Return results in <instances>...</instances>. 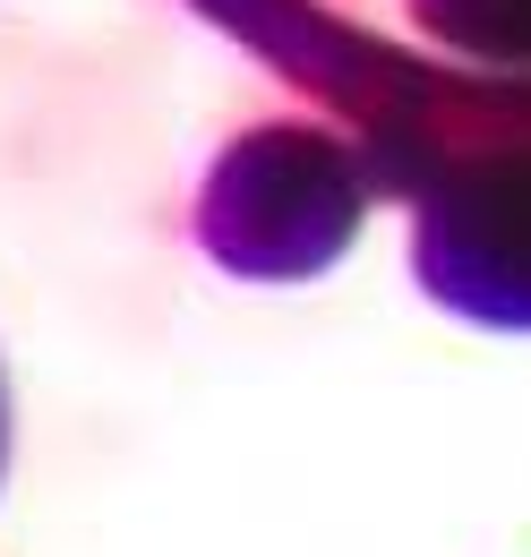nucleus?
Returning <instances> with one entry per match:
<instances>
[{
    "mask_svg": "<svg viewBox=\"0 0 531 557\" xmlns=\"http://www.w3.org/2000/svg\"><path fill=\"white\" fill-rule=\"evenodd\" d=\"M360 232V163L326 129H249L198 198V240L232 275H318Z\"/></svg>",
    "mask_w": 531,
    "mask_h": 557,
    "instance_id": "1",
    "label": "nucleus"
},
{
    "mask_svg": "<svg viewBox=\"0 0 531 557\" xmlns=\"http://www.w3.org/2000/svg\"><path fill=\"white\" fill-rule=\"evenodd\" d=\"M0 455H9V412H0Z\"/></svg>",
    "mask_w": 531,
    "mask_h": 557,
    "instance_id": "4",
    "label": "nucleus"
},
{
    "mask_svg": "<svg viewBox=\"0 0 531 557\" xmlns=\"http://www.w3.org/2000/svg\"><path fill=\"white\" fill-rule=\"evenodd\" d=\"M420 275L471 318L531 326V154L420 189Z\"/></svg>",
    "mask_w": 531,
    "mask_h": 557,
    "instance_id": "2",
    "label": "nucleus"
},
{
    "mask_svg": "<svg viewBox=\"0 0 531 557\" xmlns=\"http://www.w3.org/2000/svg\"><path fill=\"white\" fill-rule=\"evenodd\" d=\"M455 52L489 61H531V0H411Z\"/></svg>",
    "mask_w": 531,
    "mask_h": 557,
    "instance_id": "3",
    "label": "nucleus"
}]
</instances>
